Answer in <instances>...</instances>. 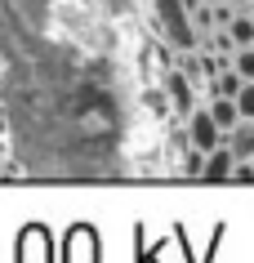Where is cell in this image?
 I'll return each instance as SVG.
<instances>
[{"label":"cell","instance_id":"8fae6325","mask_svg":"<svg viewBox=\"0 0 254 263\" xmlns=\"http://www.w3.org/2000/svg\"><path fill=\"white\" fill-rule=\"evenodd\" d=\"M250 9H254V0H250Z\"/></svg>","mask_w":254,"mask_h":263},{"label":"cell","instance_id":"52a82bcc","mask_svg":"<svg viewBox=\"0 0 254 263\" xmlns=\"http://www.w3.org/2000/svg\"><path fill=\"white\" fill-rule=\"evenodd\" d=\"M241 85H245V76H241L237 67H223V71L210 81V94H227V98H237V94H241Z\"/></svg>","mask_w":254,"mask_h":263},{"label":"cell","instance_id":"8992f818","mask_svg":"<svg viewBox=\"0 0 254 263\" xmlns=\"http://www.w3.org/2000/svg\"><path fill=\"white\" fill-rule=\"evenodd\" d=\"M227 147L237 152V161H254V121H241L237 129H227Z\"/></svg>","mask_w":254,"mask_h":263},{"label":"cell","instance_id":"ba28073f","mask_svg":"<svg viewBox=\"0 0 254 263\" xmlns=\"http://www.w3.org/2000/svg\"><path fill=\"white\" fill-rule=\"evenodd\" d=\"M232 67H237L245 81H254V45H237V54H232Z\"/></svg>","mask_w":254,"mask_h":263},{"label":"cell","instance_id":"6da1fadb","mask_svg":"<svg viewBox=\"0 0 254 263\" xmlns=\"http://www.w3.org/2000/svg\"><path fill=\"white\" fill-rule=\"evenodd\" d=\"M156 14H161V31H165V41L179 49V54H192L201 49V27L192 23L183 0H156Z\"/></svg>","mask_w":254,"mask_h":263},{"label":"cell","instance_id":"30bf717a","mask_svg":"<svg viewBox=\"0 0 254 263\" xmlns=\"http://www.w3.org/2000/svg\"><path fill=\"white\" fill-rule=\"evenodd\" d=\"M183 174H205V152H201V147H192V143H187V156H183Z\"/></svg>","mask_w":254,"mask_h":263},{"label":"cell","instance_id":"277c9868","mask_svg":"<svg viewBox=\"0 0 254 263\" xmlns=\"http://www.w3.org/2000/svg\"><path fill=\"white\" fill-rule=\"evenodd\" d=\"M232 170H237V152L227 143H219L214 152H205V179L223 183V179H232Z\"/></svg>","mask_w":254,"mask_h":263},{"label":"cell","instance_id":"3957f363","mask_svg":"<svg viewBox=\"0 0 254 263\" xmlns=\"http://www.w3.org/2000/svg\"><path fill=\"white\" fill-rule=\"evenodd\" d=\"M169 98H174V107H179V116H192L197 111V94H192V76H187L183 67L179 71H169Z\"/></svg>","mask_w":254,"mask_h":263},{"label":"cell","instance_id":"9c48e42d","mask_svg":"<svg viewBox=\"0 0 254 263\" xmlns=\"http://www.w3.org/2000/svg\"><path fill=\"white\" fill-rule=\"evenodd\" d=\"M237 107H241V121H254V81H245V85H241Z\"/></svg>","mask_w":254,"mask_h":263},{"label":"cell","instance_id":"5b68a950","mask_svg":"<svg viewBox=\"0 0 254 263\" xmlns=\"http://www.w3.org/2000/svg\"><path fill=\"white\" fill-rule=\"evenodd\" d=\"M205 107H210V116L219 121V129H223V134L241 125V107H237V98H227V94H210V103H205Z\"/></svg>","mask_w":254,"mask_h":263},{"label":"cell","instance_id":"7a4b0ae2","mask_svg":"<svg viewBox=\"0 0 254 263\" xmlns=\"http://www.w3.org/2000/svg\"><path fill=\"white\" fill-rule=\"evenodd\" d=\"M187 143L201 147V152H214L219 143H227V134L219 129V121L210 116V107H197L192 116H187Z\"/></svg>","mask_w":254,"mask_h":263}]
</instances>
